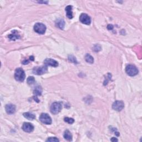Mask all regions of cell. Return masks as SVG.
<instances>
[{
    "instance_id": "obj_19",
    "label": "cell",
    "mask_w": 142,
    "mask_h": 142,
    "mask_svg": "<svg viewBox=\"0 0 142 142\" xmlns=\"http://www.w3.org/2000/svg\"><path fill=\"white\" fill-rule=\"evenodd\" d=\"M27 82L29 85L32 84L35 82V79H34V78L33 77H29L27 78Z\"/></svg>"
},
{
    "instance_id": "obj_12",
    "label": "cell",
    "mask_w": 142,
    "mask_h": 142,
    "mask_svg": "<svg viewBox=\"0 0 142 142\" xmlns=\"http://www.w3.org/2000/svg\"><path fill=\"white\" fill-rule=\"evenodd\" d=\"M9 38L11 41H15L16 39H19L20 38V36L18 33V32L17 31H13L12 33L9 35Z\"/></svg>"
},
{
    "instance_id": "obj_17",
    "label": "cell",
    "mask_w": 142,
    "mask_h": 142,
    "mask_svg": "<svg viewBox=\"0 0 142 142\" xmlns=\"http://www.w3.org/2000/svg\"><path fill=\"white\" fill-rule=\"evenodd\" d=\"M42 88L40 86L37 87L35 89H34L33 92L34 94L36 96H41L42 94Z\"/></svg>"
},
{
    "instance_id": "obj_10",
    "label": "cell",
    "mask_w": 142,
    "mask_h": 142,
    "mask_svg": "<svg viewBox=\"0 0 142 142\" xmlns=\"http://www.w3.org/2000/svg\"><path fill=\"white\" fill-rule=\"evenodd\" d=\"M44 63L45 65L46 66H50L52 67H57L58 66V63L56 61L52 60V59L50 58H47L44 61Z\"/></svg>"
},
{
    "instance_id": "obj_23",
    "label": "cell",
    "mask_w": 142,
    "mask_h": 142,
    "mask_svg": "<svg viewBox=\"0 0 142 142\" xmlns=\"http://www.w3.org/2000/svg\"><path fill=\"white\" fill-rule=\"evenodd\" d=\"M94 51L96 52H98V51H100L101 50V47L100 45L98 44H96L94 45V47H93V49Z\"/></svg>"
},
{
    "instance_id": "obj_2",
    "label": "cell",
    "mask_w": 142,
    "mask_h": 142,
    "mask_svg": "<svg viewBox=\"0 0 142 142\" xmlns=\"http://www.w3.org/2000/svg\"><path fill=\"white\" fill-rule=\"evenodd\" d=\"M125 72L128 75H129V76L131 77H133L136 76L138 73V69L135 66L129 65L126 67Z\"/></svg>"
},
{
    "instance_id": "obj_6",
    "label": "cell",
    "mask_w": 142,
    "mask_h": 142,
    "mask_svg": "<svg viewBox=\"0 0 142 142\" xmlns=\"http://www.w3.org/2000/svg\"><path fill=\"white\" fill-rule=\"evenodd\" d=\"M39 120L45 124H51L52 123L51 118L46 113H42L39 117Z\"/></svg>"
},
{
    "instance_id": "obj_14",
    "label": "cell",
    "mask_w": 142,
    "mask_h": 142,
    "mask_svg": "<svg viewBox=\"0 0 142 142\" xmlns=\"http://www.w3.org/2000/svg\"><path fill=\"white\" fill-rule=\"evenodd\" d=\"M64 138L67 140L71 141L72 140V135L71 133L69 132V130H66L64 133Z\"/></svg>"
},
{
    "instance_id": "obj_7",
    "label": "cell",
    "mask_w": 142,
    "mask_h": 142,
    "mask_svg": "<svg viewBox=\"0 0 142 142\" xmlns=\"http://www.w3.org/2000/svg\"><path fill=\"white\" fill-rule=\"evenodd\" d=\"M79 21L82 23L87 25H90L91 22V19L90 17L88 15L85 14V13H82L79 17Z\"/></svg>"
},
{
    "instance_id": "obj_4",
    "label": "cell",
    "mask_w": 142,
    "mask_h": 142,
    "mask_svg": "<svg viewBox=\"0 0 142 142\" xmlns=\"http://www.w3.org/2000/svg\"><path fill=\"white\" fill-rule=\"evenodd\" d=\"M34 30L36 32L39 34H44L46 30V27L44 24L41 23H37L34 26Z\"/></svg>"
},
{
    "instance_id": "obj_16",
    "label": "cell",
    "mask_w": 142,
    "mask_h": 142,
    "mask_svg": "<svg viewBox=\"0 0 142 142\" xmlns=\"http://www.w3.org/2000/svg\"><path fill=\"white\" fill-rule=\"evenodd\" d=\"M85 60L87 62L90 63V64H92L94 62L93 57L91 55H88V54H87L86 56H85Z\"/></svg>"
},
{
    "instance_id": "obj_25",
    "label": "cell",
    "mask_w": 142,
    "mask_h": 142,
    "mask_svg": "<svg viewBox=\"0 0 142 142\" xmlns=\"http://www.w3.org/2000/svg\"><path fill=\"white\" fill-rule=\"evenodd\" d=\"M111 140L112 141H118V139H116V138H114V137H113L111 139Z\"/></svg>"
},
{
    "instance_id": "obj_13",
    "label": "cell",
    "mask_w": 142,
    "mask_h": 142,
    "mask_svg": "<svg viewBox=\"0 0 142 142\" xmlns=\"http://www.w3.org/2000/svg\"><path fill=\"white\" fill-rule=\"evenodd\" d=\"M66 16L69 19H72L73 18V13H72V6H68L66 7Z\"/></svg>"
},
{
    "instance_id": "obj_15",
    "label": "cell",
    "mask_w": 142,
    "mask_h": 142,
    "mask_svg": "<svg viewBox=\"0 0 142 142\" xmlns=\"http://www.w3.org/2000/svg\"><path fill=\"white\" fill-rule=\"evenodd\" d=\"M23 116L25 117L26 118H27L28 120H33L35 119V118H36V116H34L33 114L29 113V112L23 113Z\"/></svg>"
},
{
    "instance_id": "obj_22",
    "label": "cell",
    "mask_w": 142,
    "mask_h": 142,
    "mask_svg": "<svg viewBox=\"0 0 142 142\" xmlns=\"http://www.w3.org/2000/svg\"><path fill=\"white\" fill-rule=\"evenodd\" d=\"M46 141L57 142V141H59V139H57V138H56V137H51V138H49L48 139H47Z\"/></svg>"
},
{
    "instance_id": "obj_24",
    "label": "cell",
    "mask_w": 142,
    "mask_h": 142,
    "mask_svg": "<svg viewBox=\"0 0 142 142\" xmlns=\"http://www.w3.org/2000/svg\"><path fill=\"white\" fill-rule=\"evenodd\" d=\"M107 28H108L109 30H111V29L113 28V26L111 25H109L108 26V27H107Z\"/></svg>"
},
{
    "instance_id": "obj_1",
    "label": "cell",
    "mask_w": 142,
    "mask_h": 142,
    "mask_svg": "<svg viewBox=\"0 0 142 142\" xmlns=\"http://www.w3.org/2000/svg\"><path fill=\"white\" fill-rule=\"evenodd\" d=\"M25 73L22 68H18L16 69L15 73V79L19 82H23L25 79Z\"/></svg>"
},
{
    "instance_id": "obj_11",
    "label": "cell",
    "mask_w": 142,
    "mask_h": 142,
    "mask_svg": "<svg viewBox=\"0 0 142 142\" xmlns=\"http://www.w3.org/2000/svg\"><path fill=\"white\" fill-rule=\"evenodd\" d=\"M5 109H6V111L7 114H12L16 111V107L15 105L12 104H7L6 107H5Z\"/></svg>"
},
{
    "instance_id": "obj_3",
    "label": "cell",
    "mask_w": 142,
    "mask_h": 142,
    "mask_svg": "<svg viewBox=\"0 0 142 142\" xmlns=\"http://www.w3.org/2000/svg\"><path fill=\"white\" fill-rule=\"evenodd\" d=\"M62 109V104L60 102H54L51 106V112L53 114L60 113Z\"/></svg>"
},
{
    "instance_id": "obj_21",
    "label": "cell",
    "mask_w": 142,
    "mask_h": 142,
    "mask_svg": "<svg viewBox=\"0 0 142 142\" xmlns=\"http://www.w3.org/2000/svg\"><path fill=\"white\" fill-rule=\"evenodd\" d=\"M64 120H65V122L69 123V124H73L74 122V120L73 118H71L65 117Z\"/></svg>"
},
{
    "instance_id": "obj_20",
    "label": "cell",
    "mask_w": 142,
    "mask_h": 142,
    "mask_svg": "<svg viewBox=\"0 0 142 142\" xmlns=\"http://www.w3.org/2000/svg\"><path fill=\"white\" fill-rule=\"evenodd\" d=\"M68 60L71 62L72 63H77V61L76 60V57H74V56H72V55H70L68 56Z\"/></svg>"
},
{
    "instance_id": "obj_5",
    "label": "cell",
    "mask_w": 142,
    "mask_h": 142,
    "mask_svg": "<svg viewBox=\"0 0 142 142\" xmlns=\"http://www.w3.org/2000/svg\"><path fill=\"white\" fill-rule=\"evenodd\" d=\"M33 73L37 75H42L46 73L48 71L47 66L45 65L44 66L36 67L33 69Z\"/></svg>"
},
{
    "instance_id": "obj_9",
    "label": "cell",
    "mask_w": 142,
    "mask_h": 142,
    "mask_svg": "<svg viewBox=\"0 0 142 142\" xmlns=\"http://www.w3.org/2000/svg\"><path fill=\"white\" fill-rule=\"evenodd\" d=\"M22 128L25 132L27 133L32 132L34 130L33 125L29 123H24Z\"/></svg>"
},
{
    "instance_id": "obj_18",
    "label": "cell",
    "mask_w": 142,
    "mask_h": 142,
    "mask_svg": "<svg viewBox=\"0 0 142 142\" xmlns=\"http://www.w3.org/2000/svg\"><path fill=\"white\" fill-rule=\"evenodd\" d=\"M56 25L59 28L61 29L63 28L64 26H65V21L63 20H58V22H56Z\"/></svg>"
},
{
    "instance_id": "obj_8",
    "label": "cell",
    "mask_w": 142,
    "mask_h": 142,
    "mask_svg": "<svg viewBox=\"0 0 142 142\" xmlns=\"http://www.w3.org/2000/svg\"><path fill=\"white\" fill-rule=\"evenodd\" d=\"M124 107V103L123 102V101H117L113 104L112 106V108L113 109L116 110L117 111H120L123 109Z\"/></svg>"
}]
</instances>
